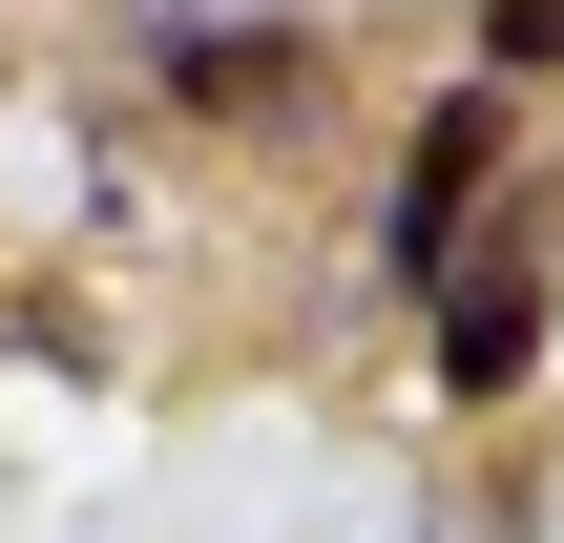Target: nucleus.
<instances>
[{"instance_id":"nucleus-1","label":"nucleus","mask_w":564,"mask_h":543,"mask_svg":"<svg viewBox=\"0 0 564 543\" xmlns=\"http://www.w3.org/2000/svg\"><path fill=\"white\" fill-rule=\"evenodd\" d=\"M481 146H502V105H419V146H398V209H377V251L440 293V251L481 230Z\"/></svg>"},{"instance_id":"nucleus-2","label":"nucleus","mask_w":564,"mask_h":543,"mask_svg":"<svg viewBox=\"0 0 564 543\" xmlns=\"http://www.w3.org/2000/svg\"><path fill=\"white\" fill-rule=\"evenodd\" d=\"M523 356H544V272H523V230H502V251L460 230V251H440V377H460V398H502Z\"/></svg>"},{"instance_id":"nucleus-3","label":"nucleus","mask_w":564,"mask_h":543,"mask_svg":"<svg viewBox=\"0 0 564 543\" xmlns=\"http://www.w3.org/2000/svg\"><path fill=\"white\" fill-rule=\"evenodd\" d=\"M167 84H188V105H230V126H272V105L314 84V42H293V21H209V42H167Z\"/></svg>"},{"instance_id":"nucleus-4","label":"nucleus","mask_w":564,"mask_h":543,"mask_svg":"<svg viewBox=\"0 0 564 543\" xmlns=\"http://www.w3.org/2000/svg\"><path fill=\"white\" fill-rule=\"evenodd\" d=\"M502 21V63H564V0H481Z\"/></svg>"}]
</instances>
